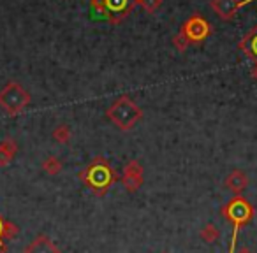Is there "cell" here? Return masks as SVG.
Listing matches in <instances>:
<instances>
[{
    "mask_svg": "<svg viewBox=\"0 0 257 253\" xmlns=\"http://www.w3.org/2000/svg\"><path fill=\"white\" fill-rule=\"evenodd\" d=\"M78 178L81 179V183L86 188L92 190L95 195L104 197L107 193V190L111 188L114 181H116V172L111 167L109 160L104 157H95L81 172L78 174Z\"/></svg>",
    "mask_w": 257,
    "mask_h": 253,
    "instance_id": "1",
    "label": "cell"
},
{
    "mask_svg": "<svg viewBox=\"0 0 257 253\" xmlns=\"http://www.w3.org/2000/svg\"><path fill=\"white\" fill-rule=\"evenodd\" d=\"M106 116L111 123L116 125L118 129L127 132V130L133 129L134 125L143 118V109L131 97L121 95L107 107Z\"/></svg>",
    "mask_w": 257,
    "mask_h": 253,
    "instance_id": "2",
    "label": "cell"
},
{
    "mask_svg": "<svg viewBox=\"0 0 257 253\" xmlns=\"http://www.w3.org/2000/svg\"><path fill=\"white\" fill-rule=\"evenodd\" d=\"M30 100H32L30 93L18 81H9L0 90V107L9 116H16V114L23 113L29 107Z\"/></svg>",
    "mask_w": 257,
    "mask_h": 253,
    "instance_id": "3",
    "label": "cell"
},
{
    "mask_svg": "<svg viewBox=\"0 0 257 253\" xmlns=\"http://www.w3.org/2000/svg\"><path fill=\"white\" fill-rule=\"evenodd\" d=\"M222 216L232 225V230H238L241 227H245L250 220L253 218V206L241 195H236L229 200L227 204L222 206Z\"/></svg>",
    "mask_w": 257,
    "mask_h": 253,
    "instance_id": "4",
    "label": "cell"
},
{
    "mask_svg": "<svg viewBox=\"0 0 257 253\" xmlns=\"http://www.w3.org/2000/svg\"><path fill=\"white\" fill-rule=\"evenodd\" d=\"M180 32L185 36V39L189 41V44H201L211 36L213 29H211L210 22H208L206 18H203L201 15H192L182 25Z\"/></svg>",
    "mask_w": 257,
    "mask_h": 253,
    "instance_id": "5",
    "label": "cell"
},
{
    "mask_svg": "<svg viewBox=\"0 0 257 253\" xmlns=\"http://www.w3.org/2000/svg\"><path fill=\"white\" fill-rule=\"evenodd\" d=\"M104 20L111 25H118L136 9L138 0H102Z\"/></svg>",
    "mask_w": 257,
    "mask_h": 253,
    "instance_id": "6",
    "label": "cell"
},
{
    "mask_svg": "<svg viewBox=\"0 0 257 253\" xmlns=\"http://www.w3.org/2000/svg\"><path fill=\"white\" fill-rule=\"evenodd\" d=\"M210 8L213 13L224 22H231L234 18L236 11L241 8V0H211Z\"/></svg>",
    "mask_w": 257,
    "mask_h": 253,
    "instance_id": "7",
    "label": "cell"
},
{
    "mask_svg": "<svg viewBox=\"0 0 257 253\" xmlns=\"http://www.w3.org/2000/svg\"><path fill=\"white\" fill-rule=\"evenodd\" d=\"M23 253H62V251L46 234H39L23 248Z\"/></svg>",
    "mask_w": 257,
    "mask_h": 253,
    "instance_id": "8",
    "label": "cell"
},
{
    "mask_svg": "<svg viewBox=\"0 0 257 253\" xmlns=\"http://www.w3.org/2000/svg\"><path fill=\"white\" fill-rule=\"evenodd\" d=\"M225 186H227V190H231L232 193H236V195H241V192H245V188L248 186V178H246V174L243 171L236 169L231 174H227V178H225Z\"/></svg>",
    "mask_w": 257,
    "mask_h": 253,
    "instance_id": "9",
    "label": "cell"
},
{
    "mask_svg": "<svg viewBox=\"0 0 257 253\" xmlns=\"http://www.w3.org/2000/svg\"><path fill=\"white\" fill-rule=\"evenodd\" d=\"M16 153H18V143L13 137H6L0 143V167H6L15 160Z\"/></svg>",
    "mask_w": 257,
    "mask_h": 253,
    "instance_id": "10",
    "label": "cell"
},
{
    "mask_svg": "<svg viewBox=\"0 0 257 253\" xmlns=\"http://www.w3.org/2000/svg\"><path fill=\"white\" fill-rule=\"evenodd\" d=\"M238 48L246 55L248 58H252L253 62H257V25L246 34L241 39V43L238 44Z\"/></svg>",
    "mask_w": 257,
    "mask_h": 253,
    "instance_id": "11",
    "label": "cell"
},
{
    "mask_svg": "<svg viewBox=\"0 0 257 253\" xmlns=\"http://www.w3.org/2000/svg\"><path fill=\"white\" fill-rule=\"evenodd\" d=\"M20 234V227L13 221L6 220L2 214H0V241L4 239H13Z\"/></svg>",
    "mask_w": 257,
    "mask_h": 253,
    "instance_id": "12",
    "label": "cell"
},
{
    "mask_svg": "<svg viewBox=\"0 0 257 253\" xmlns=\"http://www.w3.org/2000/svg\"><path fill=\"white\" fill-rule=\"evenodd\" d=\"M41 167H43V171L46 172V174H50V176H57V174H60L62 172V162L58 160L57 157H48V158H44L43 160V164H41Z\"/></svg>",
    "mask_w": 257,
    "mask_h": 253,
    "instance_id": "13",
    "label": "cell"
},
{
    "mask_svg": "<svg viewBox=\"0 0 257 253\" xmlns=\"http://www.w3.org/2000/svg\"><path fill=\"white\" fill-rule=\"evenodd\" d=\"M121 185H123V188L127 190L128 193H134L138 192V190L143 186V176H123L121 174Z\"/></svg>",
    "mask_w": 257,
    "mask_h": 253,
    "instance_id": "14",
    "label": "cell"
},
{
    "mask_svg": "<svg viewBox=\"0 0 257 253\" xmlns=\"http://www.w3.org/2000/svg\"><path fill=\"white\" fill-rule=\"evenodd\" d=\"M199 235L203 237L204 242L211 244V242L218 241V237H220V230H218L213 223H208V225H204V227H203V230L199 232Z\"/></svg>",
    "mask_w": 257,
    "mask_h": 253,
    "instance_id": "15",
    "label": "cell"
},
{
    "mask_svg": "<svg viewBox=\"0 0 257 253\" xmlns=\"http://www.w3.org/2000/svg\"><path fill=\"white\" fill-rule=\"evenodd\" d=\"M51 137H53L57 143L67 144L69 141H71V129H69L67 125H58L57 129L51 132Z\"/></svg>",
    "mask_w": 257,
    "mask_h": 253,
    "instance_id": "16",
    "label": "cell"
},
{
    "mask_svg": "<svg viewBox=\"0 0 257 253\" xmlns=\"http://www.w3.org/2000/svg\"><path fill=\"white\" fill-rule=\"evenodd\" d=\"M138 6H141V8L147 13H150V15H155V13L161 9L162 0H138Z\"/></svg>",
    "mask_w": 257,
    "mask_h": 253,
    "instance_id": "17",
    "label": "cell"
},
{
    "mask_svg": "<svg viewBox=\"0 0 257 253\" xmlns=\"http://www.w3.org/2000/svg\"><path fill=\"white\" fill-rule=\"evenodd\" d=\"M173 46H175L176 50L180 51V53H183V51L189 48V41L185 39V36H183L182 32H178L175 37H173Z\"/></svg>",
    "mask_w": 257,
    "mask_h": 253,
    "instance_id": "18",
    "label": "cell"
},
{
    "mask_svg": "<svg viewBox=\"0 0 257 253\" xmlns=\"http://www.w3.org/2000/svg\"><path fill=\"white\" fill-rule=\"evenodd\" d=\"M90 9L93 11V15H97V16H100V18H104L102 0H90Z\"/></svg>",
    "mask_w": 257,
    "mask_h": 253,
    "instance_id": "19",
    "label": "cell"
},
{
    "mask_svg": "<svg viewBox=\"0 0 257 253\" xmlns=\"http://www.w3.org/2000/svg\"><path fill=\"white\" fill-rule=\"evenodd\" d=\"M236 253H253V251H252V249H250V248H246V246H243V248H239Z\"/></svg>",
    "mask_w": 257,
    "mask_h": 253,
    "instance_id": "20",
    "label": "cell"
},
{
    "mask_svg": "<svg viewBox=\"0 0 257 253\" xmlns=\"http://www.w3.org/2000/svg\"><path fill=\"white\" fill-rule=\"evenodd\" d=\"M252 78L257 81V62H255V64H253V67H252Z\"/></svg>",
    "mask_w": 257,
    "mask_h": 253,
    "instance_id": "21",
    "label": "cell"
},
{
    "mask_svg": "<svg viewBox=\"0 0 257 253\" xmlns=\"http://www.w3.org/2000/svg\"><path fill=\"white\" fill-rule=\"evenodd\" d=\"M8 251V246H6L4 241H0V253H6Z\"/></svg>",
    "mask_w": 257,
    "mask_h": 253,
    "instance_id": "22",
    "label": "cell"
},
{
    "mask_svg": "<svg viewBox=\"0 0 257 253\" xmlns=\"http://www.w3.org/2000/svg\"><path fill=\"white\" fill-rule=\"evenodd\" d=\"M248 2H252V0H241V6H245V4H248Z\"/></svg>",
    "mask_w": 257,
    "mask_h": 253,
    "instance_id": "23",
    "label": "cell"
},
{
    "mask_svg": "<svg viewBox=\"0 0 257 253\" xmlns=\"http://www.w3.org/2000/svg\"><path fill=\"white\" fill-rule=\"evenodd\" d=\"M162 253H168V251H162Z\"/></svg>",
    "mask_w": 257,
    "mask_h": 253,
    "instance_id": "24",
    "label": "cell"
}]
</instances>
